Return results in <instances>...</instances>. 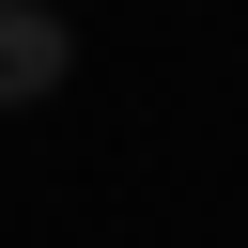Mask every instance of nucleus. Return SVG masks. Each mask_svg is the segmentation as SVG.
Here are the masks:
<instances>
[{
  "label": "nucleus",
  "mask_w": 248,
  "mask_h": 248,
  "mask_svg": "<svg viewBox=\"0 0 248 248\" xmlns=\"http://www.w3.org/2000/svg\"><path fill=\"white\" fill-rule=\"evenodd\" d=\"M62 78H78V31L46 0H0V108H46Z\"/></svg>",
  "instance_id": "f257e3e1"
}]
</instances>
